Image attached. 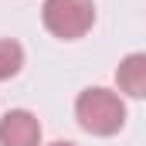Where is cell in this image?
<instances>
[{
	"instance_id": "obj_1",
	"label": "cell",
	"mask_w": 146,
	"mask_h": 146,
	"mask_svg": "<svg viewBox=\"0 0 146 146\" xmlns=\"http://www.w3.org/2000/svg\"><path fill=\"white\" fill-rule=\"evenodd\" d=\"M75 119L92 136H115L126 126V102L119 99V92L95 85L75 99Z\"/></svg>"
},
{
	"instance_id": "obj_6",
	"label": "cell",
	"mask_w": 146,
	"mask_h": 146,
	"mask_svg": "<svg viewBox=\"0 0 146 146\" xmlns=\"http://www.w3.org/2000/svg\"><path fill=\"white\" fill-rule=\"evenodd\" d=\"M51 146H75V143H68V139H58V143H51Z\"/></svg>"
},
{
	"instance_id": "obj_3",
	"label": "cell",
	"mask_w": 146,
	"mask_h": 146,
	"mask_svg": "<svg viewBox=\"0 0 146 146\" xmlns=\"http://www.w3.org/2000/svg\"><path fill=\"white\" fill-rule=\"evenodd\" d=\"M0 146H41V122L27 109H10L0 115Z\"/></svg>"
},
{
	"instance_id": "obj_4",
	"label": "cell",
	"mask_w": 146,
	"mask_h": 146,
	"mask_svg": "<svg viewBox=\"0 0 146 146\" xmlns=\"http://www.w3.org/2000/svg\"><path fill=\"white\" fill-rule=\"evenodd\" d=\"M115 85L119 92H126L129 99H143L146 95V54L143 51H133L119 61L115 68Z\"/></svg>"
},
{
	"instance_id": "obj_5",
	"label": "cell",
	"mask_w": 146,
	"mask_h": 146,
	"mask_svg": "<svg viewBox=\"0 0 146 146\" xmlns=\"http://www.w3.org/2000/svg\"><path fill=\"white\" fill-rule=\"evenodd\" d=\"M21 68H24V48L10 37H0V82L14 78Z\"/></svg>"
},
{
	"instance_id": "obj_2",
	"label": "cell",
	"mask_w": 146,
	"mask_h": 146,
	"mask_svg": "<svg viewBox=\"0 0 146 146\" xmlns=\"http://www.w3.org/2000/svg\"><path fill=\"white\" fill-rule=\"evenodd\" d=\"M41 21L48 34L61 37V41H78L95 24V0H44Z\"/></svg>"
}]
</instances>
